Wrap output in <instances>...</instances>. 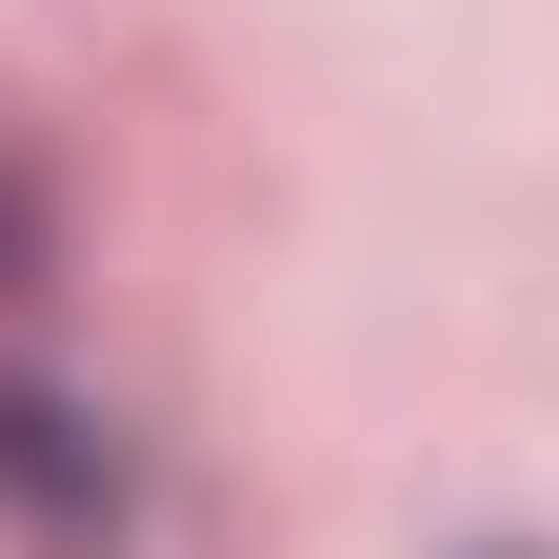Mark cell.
I'll use <instances>...</instances> for the list:
<instances>
[{
  "label": "cell",
  "mask_w": 559,
  "mask_h": 559,
  "mask_svg": "<svg viewBox=\"0 0 559 559\" xmlns=\"http://www.w3.org/2000/svg\"><path fill=\"white\" fill-rule=\"evenodd\" d=\"M0 280H40V200L21 180H0Z\"/></svg>",
  "instance_id": "obj_2"
},
{
  "label": "cell",
  "mask_w": 559,
  "mask_h": 559,
  "mask_svg": "<svg viewBox=\"0 0 559 559\" xmlns=\"http://www.w3.org/2000/svg\"><path fill=\"white\" fill-rule=\"evenodd\" d=\"M60 440H81V419H60V400H0V500H40V520H81V500H100V460H60Z\"/></svg>",
  "instance_id": "obj_1"
}]
</instances>
